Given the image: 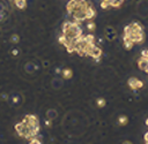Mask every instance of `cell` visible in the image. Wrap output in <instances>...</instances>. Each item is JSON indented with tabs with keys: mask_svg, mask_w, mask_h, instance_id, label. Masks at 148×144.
I'll use <instances>...</instances> for the list:
<instances>
[{
	"mask_svg": "<svg viewBox=\"0 0 148 144\" xmlns=\"http://www.w3.org/2000/svg\"><path fill=\"white\" fill-rule=\"evenodd\" d=\"M101 53H102V52H101V50H99L98 47H96L95 45H92V46H91V48H90V50H89V52H88V54H89V55H91L92 58H96V59H98V58L101 56Z\"/></svg>",
	"mask_w": 148,
	"mask_h": 144,
	"instance_id": "obj_1",
	"label": "cell"
},
{
	"mask_svg": "<svg viewBox=\"0 0 148 144\" xmlns=\"http://www.w3.org/2000/svg\"><path fill=\"white\" fill-rule=\"evenodd\" d=\"M128 84H130V86L132 89H138V88H141L142 86V82L139 81V79H136V78H134V77L128 79Z\"/></svg>",
	"mask_w": 148,
	"mask_h": 144,
	"instance_id": "obj_2",
	"label": "cell"
},
{
	"mask_svg": "<svg viewBox=\"0 0 148 144\" xmlns=\"http://www.w3.org/2000/svg\"><path fill=\"white\" fill-rule=\"evenodd\" d=\"M74 18L77 21H82L86 18V10H75L74 12Z\"/></svg>",
	"mask_w": 148,
	"mask_h": 144,
	"instance_id": "obj_3",
	"label": "cell"
},
{
	"mask_svg": "<svg viewBox=\"0 0 148 144\" xmlns=\"http://www.w3.org/2000/svg\"><path fill=\"white\" fill-rule=\"evenodd\" d=\"M139 67H140V69H142V70H145L146 71V69L148 68V60L146 59V58H141L140 60H139Z\"/></svg>",
	"mask_w": 148,
	"mask_h": 144,
	"instance_id": "obj_4",
	"label": "cell"
},
{
	"mask_svg": "<svg viewBox=\"0 0 148 144\" xmlns=\"http://www.w3.org/2000/svg\"><path fill=\"white\" fill-rule=\"evenodd\" d=\"M95 15V10H92V8L88 7L86 9V18H92Z\"/></svg>",
	"mask_w": 148,
	"mask_h": 144,
	"instance_id": "obj_5",
	"label": "cell"
},
{
	"mask_svg": "<svg viewBox=\"0 0 148 144\" xmlns=\"http://www.w3.org/2000/svg\"><path fill=\"white\" fill-rule=\"evenodd\" d=\"M14 1H15L16 6L18 8H24L25 7V0H14Z\"/></svg>",
	"mask_w": 148,
	"mask_h": 144,
	"instance_id": "obj_6",
	"label": "cell"
},
{
	"mask_svg": "<svg viewBox=\"0 0 148 144\" xmlns=\"http://www.w3.org/2000/svg\"><path fill=\"white\" fill-rule=\"evenodd\" d=\"M120 3H123V0H111L110 1V5L112 7H119Z\"/></svg>",
	"mask_w": 148,
	"mask_h": 144,
	"instance_id": "obj_7",
	"label": "cell"
},
{
	"mask_svg": "<svg viewBox=\"0 0 148 144\" xmlns=\"http://www.w3.org/2000/svg\"><path fill=\"white\" fill-rule=\"evenodd\" d=\"M72 75H73V73H72L71 69H65V70H64V76H65L66 78H71Z\"/></svg>",
	"mask_w": 148,
	"mask_h": 144,
	"instance_id": "obj_8",
	"label": "cell"
},
{
	"mask_svg": "<svg viewBox=\"0 0 148 144\" xmlns=\"http://www.w3.org/2000/svg\"><path fill=\"white\" fill-rule=\"evenodd\" d=\"M84 40H86L87 43H89V44H94V36H92V35H89V36H87V37L84 38Z\"/></svg>",
	"mask_w": 148,
	"mask_h": 144,
	"instance_id": "obj_9",
	"label": "cell"
},
{
	"mask_svg": "<svg viewBox=\"0 0 148 144\" xmlns=\"http://www.w3.org/2000/svg\"><path fill=\"white\" fill-rule=\"evenodd\" d=\"M119 122H120L121 124H126V122H127V118H125V116L119 118Z\"/></svg>",
	"mask_w": 148,
	"mask_h": 144,
	"instance_id": "obj_10",
	"label": "cell"
},
{
	"mask_svg": "<svg viewBox=\"0 0 148 144\" xmlns=\"http://www.w3.org/2000/svg\"><path fill=\"white\" fill-rule=\"evenodd\" d=\"M97 104H98V106H99V107H103V106L105 105V100H104V99H98Z\"/></svg>",
	"mask_w": 148,
	"mask_h": 144,
	"instance_id": "obj_11",
	"label": "cell"
},
{
	"mask_svg": "<svg viewBox=\"0 0 148 144\" xmlns=\"http://www.w3.org/2000/svg\"><path fill=\"white\" fill-rule=\"evenodd\" d=\"M108 6H109V3H108V2H104V1H102V3H101V7H102V8H106Z\"/></svg>",
	"mask_w": 148,
	"mask_h": 144,
	"instance_id": "obj_12",
	"label": "cell"
},
{
	"mask_svg": "<svg viewBox=\"0 0 148 144\" xmlns=\"http://www.w3.org/2000/svg\"><path fill=\"white\" fill-rule=\"evenodd\" d=\"M88 28H89L90 30H92V29H95V24H94V23H89V24H88Z\"/></svg>",
	"mask_w": 148,
	"mask_h": 144,
	"instance_id": "obj_13",
	"label": "cell"
},
{
	"mask_svg": "<svg viewBox=\"0 0 148 144\" xmlns=\"http://www.w3.org/2000/svg\"><path fill=\"white\" fill-rule=\"evenodd\" d=\"M12 39H13V40H12L13 43H16V41H17V39H18V37L15 35V36H13V37H12Z\"/></svg>",
	"mask_w": 148,
	"mask_h": 144,
	"instance_id": "obj_14",
	"label": "cell"
},
{
	"mask_svg": "<svg viewBox=\"0 0 148 144\" xmlns=\"http://www.w3.org/2000/svg\"><path fill=\"white\" fill-rule=\"evenodd\" d=\"M145 141H146V142L148 143V132H147V134L145 135Z\"/></svg>",
	"mask_w": 148,
	"mask_h": 144,
	"instance_id": "obj_15",
	"label": "cell"
},
{
	"mask_svg": "<svg viewBox=\"0 0 148 144\" xmlns=\"http://www.w3.org/2000/svg\"><path fill=\"white\" fill-rule=\"evenodd\" d=\"M103 1H104V2H108V3L110 5V1H111V0H103Z\"/></svg>",
	"mask_w": 148,
	"mask_h": 144,
	"instance_id": "obj_16",
	"label": "cell"
}]
</instances>
